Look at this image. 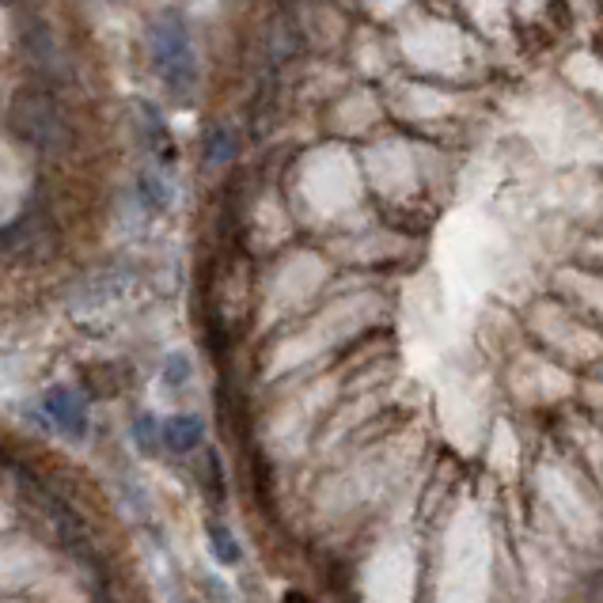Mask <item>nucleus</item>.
<instances>
[{"instance_id":"1","label":"nucleus","mask_w":603,"mask_h":603,"mask_svg":"<svg viewBox=\"0 0 603 603\" xmlns=\"http://www.w3.org/2000/svg\"><path fill=\"white\" fill-rule=\"evenodd\" d=\"M148 46H152V65L175 96H190L198 83V58H194V42L187 23L175 12L160 16L148 31Z\"/></svg>"},{"instance_id":"2","label":"nucleus","mask_w":603,"mask_h":603,"mask_svg":"<svg viewBox=\"0 0 603 603\" xmlns=\"http://www.w3.org/2000/svg\"><path fill=\"white\" fill-rule=\"evenodd\" d=\"M12 122L23 141H31L34 148H58L69 141V122H65L61 107L50 96H39V91H27V96L16 99Z\"/></svg>"},{"instance_id":"3","label":"nucleus","mask_w":603,"mask_h":603,"mask_svg":"<svg viewBox=\"0 0 603 603\" xmlns=\"http://www.w3.org/2000/svg\"><path fill=\"white\" fill-rule=\"evenodd\" d=\"M137 285V270L134 266H107V270L91 274L88 281L77 285V293H72V308L77 312H99L107 308V304H118L122 296Z\"/></svg>"},{"instance_id":"4","label":"nucleus","mask_w":603,"mask_h":603,"mask_svg":"<svg viewBox=\"0 0 603 603\" xmlns=\"http://www.w3.org/2000/svg\"><path fill=\"white\" fill-rule=\"evenodd\" d=\"M46 414L53 417V425H58L65 437L72 441L88 437V411H83L80 395H72L69 387H53V392L46 395Z\"/></svg>"},{"instance_id":"5","label":"nucleus","mask_w":603,"mask_h":603,"mask_svg":"<svg viewBox=\"0 0 603 603\" xmlns=\"http://www.w3.org/2000/svg\"><path fill=\"white\" fill-rule=\"evenodd\" d=\"M206 437V425H201V417L194 414H175L171 422L164 425V444L171 452H194Z\"/></svg>"},{"instance_id":"6","label":"nucleus","mask_w":603,"mask_h":603,"mask_svg":"<svg viewBox=\"0 0 603 603\" xmlns=\"http://www.w3.org/2000/svg\"><path fill=\"white\" fill-rule=\"evenodd\" d=\"M137 190H141V201L148 209L164 212L171 206V182L164 179V171H145L141 182H137Z\"/></svg>"},{"instance_id":"7","label":"nucleus","mask_w":603,"mask_h":603,"mask_svg":"<svg viewBox=\"0 0 603 603\" xmlns=\"http://www.w3.org/2000/svg\"><path fill=\"white\" fill-rule=\"evenodd\" d=\"M209 551H212V558L225 562V565L239 562V546H236V540H231V532L225 524H209Z\"/></svg>"},{"instance_id":"8","label":"nucleus","mask_w":603,"mask_h":603,"mask_svg":"<svg viewBox=\"0 0 603 603\" xmlns=\"http://www.w3.org/2000/svg\"><path fill=\"white\" fill-rule=\"evenodd\" d=\"M236 152V141H231V134L228 129H217V134L209 137V148H206V164H225L228 156Z\"/></svg>"},{"instance_id":"9","label":"nucleus","mask_w":603,"mask_h":603,"mask_svg":"<svg viewBox=\"0 0 603 603\" xmlns=\"http://www.w3.org/2000/svg\"><path fill=\"white\" fill-rule=\"evenodd\" d=\"M164 379H167V387H182V384H187V379H190V357L187 354H171V357H167Z\"/></svg>"},{"instance_id":"10","label":"nucleus","mask_w":603,"mask_h":603,"mask_svg":"<svg viewBox=\"0 0 603 603\" xmlns=\"http://www.w3.org/2000/svg\"><path fill=\"white\" fill-rule=\"evenodd\" d=\"M137 441H141L145 452L156 448V417H141V422H137Z\"/></svg>"},{"instance_id":"11","label":"nucleus","mask_w":603,"mask_h":603,"mask_svg":"<svg viewBox=\"0 0 603 603\" xmlns=\"http://www.w3.org/2000/svg\"><path fill=\"white\" fill-rule=\"evenodd\" d=\"M589 603H603V573L596 577V584H592V592H589Z\"/></svg>"},{"instance_id":"12","label":"nucleus","mask_w":603,"mask_h":603,"mask_svg":"<svg viewBox=\"0 0 603 603\" xmlns=\"http://www.w3.org/2000/svg\"><path fill=\"white\" fill-rule=\"evenodd\" d=\"M285 603H315V600H308L304 592H285Z\"/></svg>"}]
</instances>
